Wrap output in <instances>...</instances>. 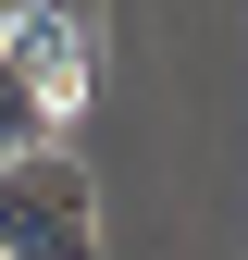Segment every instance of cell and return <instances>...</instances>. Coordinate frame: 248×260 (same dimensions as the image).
Wrapping results in <instances>:
<instances>
[{
    "mask_svg": "<svg viewBox=\"0 0 248 260\" xmlns=\"http://www.w3.org/2000/svg\"><path fill=\"white\" fill-rule=\"evenodd\" d=\"M0 260H100V174L62 149L0 161Z\"/></svg>",
    "mask_w": 248,
    "mask_h": 260,
    "instance_id": "cell-1",
    "label": "cell"
},
{
    "mask_svg": "<svg viewBox=\"0 0 248 260\" xmlns=\"http://www.w3.org/2000/svg\"><path fill=\"white\" fill-rule=\"evenodd\" d=\"M25 149H50V112H38V87L0 62V161H25Z\"/></svg>",
    "mask_w": 248,
    "mask_h": 260,
    "instance_id": "cell-3",
    "label": "cell"
},
{
    "mask_svg": "<svg viewBox=\"0 0 248 260\" xmlns=\"http://www.w3.org/2000/svg\"><path fill=\"white\" fill-rule=\"evenodd\" d=\"M38 25H100V0H25Z\"/></svg>",
    "mask_w": 248,
    "mask_h": 260,
    "instance_id": "cell-4",
    "label": "cell"
},
{
    "mask_svg": "<svg viewBox=\"0 0 248 260\" xmlns=\"http://www.w3.org/2000/svg\"><path fill=\"white\" fill-rule=\"evenodd\" d=\"M13 13H25V0H0V25H13Z\"/></svg>",
    "mask_w": 248,
    "mask_h": 260,
    "instance_id": "cell-5",
    "label": "cell"
},
{
    "mask_svg": "<svg viewBox=\"0 0 248 260\" xmlns=\"http://www.w3.org/2000/svg\"><path fill=\"white\" fill-rule=\"evenodd\" d=\"M0 62L38 87V112L62 124V112L87 100V75H100V25H38V13H13V25H0Z\"/></svg>",
    "mask_w": 248,
    "mask_h": 260,
    "instance_id": "cell-2",
    "label": "cell"
}]
</instances>
